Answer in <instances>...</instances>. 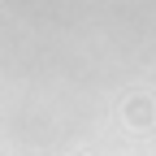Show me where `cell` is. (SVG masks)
Listing matches in <instances>:
<instances>
[{
	"instance_id": "6da1fadb",
	"label": "cell",
	"mask_w": 156,
	"mask_h": 156,
	"mask_svg": "<svg viewBox=\"0 0 156 156\" xmlns=\"http://www.w3.org/2000/svg\"><path fill=\"white\" fill-rule=\"evenodd\" d=\"M122 117H126V126H130V130H147V126L156 122V104L147 100V95H130L126 108H122Z\"/></svg>"
}]
</instances>
